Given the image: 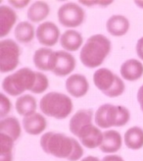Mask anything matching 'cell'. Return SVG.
Returning <instances> with one entry per match:
<instances>
[{
    "instance_id": "obj_2",
    "label": "cell",
    "mask_w": 143,
    "mask_h": 161,
    "mask_svg": "<svg viewBox=\"0 0 143 161\" xmlns=\"http://www.w3.org/2000/svg\"><path fill=\"white\" fill-rule=\"evenodd\" d=\"M111 47L112 44L107 36L101 34L93 35L83 44L79 53V59L82 65L87 68L99 67L109 55Z\"/></svg>"
},
{
    "instance_id": "obj_9",
    "label": "cell",
    "mask_w": 143,
    "mask_h": 161,
    "mask_svg": "<svg viewBox=\"0 0 143 161\" xmlns=\"http://www.w3.org/2000/svg\"><path fill=\"white\" fill-rule=\"evenodd\" d=\"M74 136H77L83 147L89 149L100 147L104 139V134L98 127L94 126L92 122H88L79 127Z\"/></svg>"
},
{
    "instance_id": "obj_21",
    "label": "cell",
    "mask_w": 143,
    "mask_h": 161,
    "mask_svg": "<svg viewBox=\"0 0 143 161\" xmlns=\"http://www.w3.org/2000/svg\"><path fill=\"white\" fill-rule=\"evenodd\" d=\"M50 13V7L44 1H35L28 10V19L33 23H39L47 18Z\"/></svg>"
},
{
    "instance_id": "obj_8",
    "label": "cell",
    "mask_w": 143,
    "mask_h": 161,
    "mask_svg": "<svg viewBox=\"0 0 143 161\" xmlns=\"http://www.w3.org/2000/svg\"><path fill=\"white\" fill-rule=\"evenodd\" d=\"M59 23L66 28H77L84 21L85 12L83 8L74 2H68L60 6L58 13Z\"/></svg>"
},
{
    "instance_id": "obj_34",
    "label": "cell",
    "mask_w": 143,
    "mask_h": 161,
    "mask_svg": "<svg viewBox=\"0 0 143 161\" xmlns=\"http://www.w3.org/2000/svg\"><path fill=\"white\" fill-rule=\"evenodd\" d=\"M134 3H135L136 6H138L139 8H141V9H143V1H134Z\"/></svg>"
},
{
    "instance_id": "obj_20",
    "label": "cell",
    "mask_w": 143,
    "mask_h": 161,
    "mask_svg": "<svg viewBox=\"0 0 143 161\" xmlns=\"http://www.w3.org/2000/svg\"><path fill=\"white\" fill-rule=\"evenodd\" d=\"M36 99L30 94H23L16 100V111L24 118L36 113Z\"/></svg>"
},
{
    "instance_id": "obj_7",
    "label": "cell",
    "mask_w": 143,
    "mask_h": 161,
    "mask_svg": "<svg viewBox=\"0 0 143 161\" xmlns=\"http://www.w3.org/2000/svg\"><path fill=\"white\" fill-rule=\"evenodd\" d=\"M21 48L15 40L8 38L0 42V71L10 73L18 67L20 63Z\"/></svg>"
},
{
    "instance_id": "obj_31",
    "label": "cell",
    "mask_w": 143,
    "mask_h": 161,
    "mask_svg": "<svg viewBox=\"0 0 143 161\" xmlns=\"http://www.w3.org/2000/svg\"><path fill=\"white\" fill-rule=\"evenodd\" d=\"M102 161H124L122 156L116 155V154H109L106 155L105 157H103Z\"/></svg>"
},
{
    "instance_id": "obj_27",
    "label": "cell",
    "mask_w": 143,
    "mask_h": 161,
    "mask_svg": "<svg viewBox=\"0 0 143 161\" xmlns=\"http://www.w3.org/2000/svg\"><path fill=\"white\" fill-rule=\"evenodd\" d=\"M11 108L12 104L10 99L3 92L0 93V117L4 119V117L11 111Z\"/></svg>"
},
{
    "instance_id": "obj_32",
    "label": "cell",
    "mask_w": 143,
    "mask_h": 161,
    "mask_svg": "<svg viewBox=\"0 0 143 161\" xmlns=\"http://www.w3.org/2000/svg\"><path fill=\"white\" fill-rule=\"evenodd\" d=\"M137 101H138L140 108L143 112V85L139 87V90L137 92Z\"/></svg>"
},
{
    "instance_id": "obj_26",
    "label": "cell",
    "mask_w": 143,
    "mask_h": 161,
    "mask_svg": "<svg viewBox=\"0 0 143 161\" xmlns=\"http://www.w3.org/2000/svg\"><path fill=\"white\" fill-rule=\"evenodd\" d=\"M14 140L0 133V161H13Z\"/></svg>"
},
{
    "instance_id": "obj_30",
    "label": "cell",
    "mask_w": 143,
    "mask_h": 161,
    "mask_svg": "<svg viewBox=\"0 0 143 161\" xmlns=\"http://www.w3.org/2000/svg\"><path fill=\"white\" fill-rule=\"evenodd\" d=\"M136 53H137V56L143 60V36L140 37L138 40H137V43H136Z\"/></svg>"
},
{
    "instance_id": "obj_28",
    "label": "cell",
    "mask_w": 143,
    "mask_h": 161,
    "mask_svg": "<svg viewBox=\"0 0 143 161\" xmlns=\"http://www.w3.org/2000/svg\"><path fill=\"white\" fill-rule=\"evenodd\" d=\"M79 3L85 5V6H94V5H98L102 7H106L108 5H111L113 3V1H79Z\"/></svg>"
},
{
    "instance_id": "obj_13",
    "label": "cell",
    "mask_w": 143,
    "mask_h": 161,
    "mask_svg": "<svg viewBox=\"0 0 143 161\" xmlns=\"http://www.w3.org/2000/svg\"><path fill=\"white\" fill-rule=\"evenodd\" d=\"M66 90L74 97H82L89 90L88 80L82 74H73L66 80Z\"/></svg>"
},
{
    "instance_id": "obj_14",
    "label": "cell",
    "mask_w": 143,
    "mask_h": 161,
    "mask_svg": "<svg viewBox=\"0 0 143 161\" xmlns=\"http://www.w3.org/2000/svg\"><path fill=\"white\" fill-rule=\"evenodd\" d=\"M130 21L123 15H113L107 20V31L114 36H123L130 30Z\"/></svg>"
},
{
    "instance_id": "obj_24",
    "label": "cell",
    "mask_w": 143,
    "mask_h": 161,
    "mask_svg": "<svg viewBox=\"0 0 143 161\" xmlns=\"http://www.w3.org/2000/svg\"><path fill=\"white\" fill-rule=\"evenodd\" d=\"M15 37L21 43H29L33 42L35 31L34 28L29 22H20L15 28Z\"/></svg>"
},
{
    "instance_id": "obj_33",
    "label": "cell",
    "mask_w": 143,
    "mask_h": 161,
    "mask_svg": "<svg viewBox=\"0 0 143 161\" xmlns=\"http://www.w3.org/2000/svg\"><path fill=\"white\" fill-rule=\"evenodd\" d=\"M81 161H101V160L98 157H96V156H91V155H89V156L84 157Z\"/></svg>"
},
{
    "instance_id": "obj_16",
    "label": "cell",
    "mask_w": 143,
    "mask_h": 161,
    "mask_svg": "<svg viewBox=\"0 0 143 161\" xmlns=\"http://www.w3.org/2000/svg\"><path fill=\"white\" fill-rule=\"evenodd\" d=\"M17 20L18 16L13 8L7 5L0 6V36L4 37L9 34Z\"/></svg>"
},
{
    "instance_id": "obj_4",
    "label": "cell",
    "mask_w": 143,
    "mask_h": 161,
    "mask_svg": "<svg viewBox=\"0 0 143 161\" xmlns=\"http://www.w3.org/2000/svg\"><path fill=\"white\" fill-rule=\"evenodd\" d=\"M39 108L46 116L63 120L72 113L74 105L71 97L68 95L57 92H51L42 96L39 102Z\"/></svg>"
},
{
    "instance_id": "obj_17",
    "label": "cell",
    "mask_w": 143,
    "mask_h": 161,
    "mask_svg": "<svg viewBox=\"0 0 143 161\" xmlns=\"http://www.w3.org/2000/svg\"><path fill=\"white\" fill-rule=\"evenodd\" d=\"M23 127L29 135L37 136L41 134L47 127V121L40 113H34L23 120Z\"/></svg>"
},
{
    "instance_id": "obj_29",
    "label": "cell",
    "mask_w": 143,
    "mask_h": 161,
    "mask_svg": "<svg viewBox=\"0 0 143 161\" xmlns=\"http://www.w3.org/2000/svg\"><path fill=\"white\" fill-rule=\"evenodd\" d=\"M30 1L29 0H21V1H14V0H10L9 3L11 6H13L14 8H17V9H23L26 6H28L29 4Z\"/></svg>"
},
{
    "instance_id": "obj_3",
    "label": "cell",
    "mask_w": 143,
    "mask_h": 161,
    "mask_svg": "<svg viewBox=\"0 0 143 161\" xmlns=\"http://www.w3.org/2000/svg\"><path fill=\"white\" fill-rule=\"evenodd\" d=\"M36 80L37 72L25 67L6 76L2 80V88L11 96H21L26 91L33 92Z\"/></svg>"
},
{
    "instance_id": "obj_22",
    "label": "cell",
    "mask_w": 143,
    "mask_h": 161,
    "mask_svg": "<svg viewBox=\"0 0 143 161\" xmlns=\"http://www.w3.org/2000/svg\"><path fill=\"white\" fill-rule=\"evenodd\" d=\"M0 133L9 136L14 141H17L22 134V128L19 120L15 117L2 119L0 122Z\"/></svg>"
},
{
    "instance_id": "obj_11",
    "label": "cell",
    "mask_w": 143,
    "mask_h": 161,
    "mask_svg": "<svg viewBox=\"0 0 143 161\" xmlns=\"http://www.w3.org/2000/svg\"><path fill=\"white\" fill-rule=\"evenodd\" d=\"M76 63L75 57L68 51H56V62L52 73L58 77L68 76L75 70Z\"/></svg>"
},
{
    "instance_id": "obj_25",
    "label": "cell",
    "mask_w": 143,
    "mask_h": 161,
    "mask_svg": "<svg viewBox=\"0 0 143 161\" xmlns=\"http://www.w3.org/2000/svg\"><path fill=\"white\" fill-rule=\"evenodd\" d=\"M93 120V111L91 109H81L73 115L71 118L69 127L72 134H75L77 130L82 125L92 122Z\"/></svg>"
},
{
    "instance_id": "obj_18",
    "label": "cell",
    "mask_w": 143,
    "mask_h": 161,
    "mask_svg": "<svg viewBox=\"0 0 143 161\" xmlns=\"http://www.w3.org/2000/svg\"><path fill=\"white\" fill-rule=\"evenodd\" d=\"M104 139L101 147H99L102 152L105 153H114L120 150L123 144V139L121 134L115 130H108L103 133Z\"/></svg>"
},
{
    "instance_id": "obj_6",
    "label": "cell",
    "mask_w": 143,
    "mask_h": 161,
    "mask_svg": "<svg viewBox=\"0 0 143 161\" xmlns=\"http://www.w3.org/2000/svg\"><path fill=\"white\" fill-rule=\"evenodd\" d=\"M93 83L108 97H118L125 88L124 80L107 68H100L94 72Z\"/></svg>"
},
{
    "instance_id": "obj_10",
    "label": "cell",
    "mask_w": 143,
    "mask_h": 161,
    "mask_svg": "<svg viewBox=\"0 0 143 161\" xmlns=\"http://www.w3.org/2000/svg\"><path fill=\"white\" fill-rule=\"evenodd\" d=\"M35 36L38 42L46 46H54L60 39V30L52 22H43L39 25L35 31Z\"/></svg>"
},
{
    "instance_id": "obj_1",
    "label": "cell",
    "mask_w": 143,
    "mask_h": 161,
    "mask_svg": "<svg viewBox=\"0 0 143 161\" xmlns=\"http://www.w3.org/2000/svg\"><path fill=\"white\" fill-rule=\"evenodd\" d=\"M40 147L45 153L69 161H77L83 155L81 143L62 133H45L40 139Z\"/></svg>"
},
{
    "instance_id": "obj_19",
    "label": "cell",
    "mask_w": 143,
    "mask_h": 161,
    "mask_svg": "<svg viewBox=\"0 0 143 161\" xmlns=\"http://www.w3.org/2000/svg\"><path fill=\"white\" fill-rule=\"evenodd\" d=\"M83 42V37L76 30H68L60 37V44L67 51L78 50Z\"/></svg>"
},
{
    "instance_id": "obj_23",
    "label": "cell",
    "mask_w": 143,
    "mask_h": 161,
    "mask_svg": "<svg viewBox=\"0 0 143 161\" xmlns=\"http://www.w3.org/2000/svg\"><path fill=\"white\" fill-rule=\"evenodd\" d=\"M124 140L130 149H140L143 147V130L140 127H131L125 132Z\"/></svg>"
},
{
    "instance_id": "obj_5",
    "label": "cell",
    "mask_w": 143,
    "mask_h": 161,
    "mask_svg": "<svg viewBox=\"0 0 143 161\" xmlns=\"http://www.w3.org/2000/svg\"><path fill=\"white\" fill-rule=\"evenodd\" d=\"M130 118V110L122 105H114L105 103L96 110L94 114V121L97 127L109 129L112 127H123L128 124Z\"/></svg>"
},
{
    "instance_id": "obj_15",
    "label": "cell",
    "mask_w": 143,
    "mask_h": 161,
    "mask_svg": "<svg viewBox=\"0 0 143 161\" xmlns=\"http://www.w3.org/2000/svg\"><path fill=\"white\" fill-rule=\"evenodd\" d=\"M120 73L125 80L135 82L143 76V64L137 59H129L122 64Z\"/></svg>"
},
{
    "instance_id": "obj_12",
    "label": "cell",
    "mask_w": 143,
    "mask_h": 161,
    "mask_svg": "<svg viewBox=\"0 0 143 161\" xmlns=\"http://www.w3.org/2000/svg\"><path fill=\"white\" fill-rule=\"evenodd\" d=\"M56 62V51L48 47H41L34 54V66L40 71H53Z\"/></svg>"
}]
</instances>
